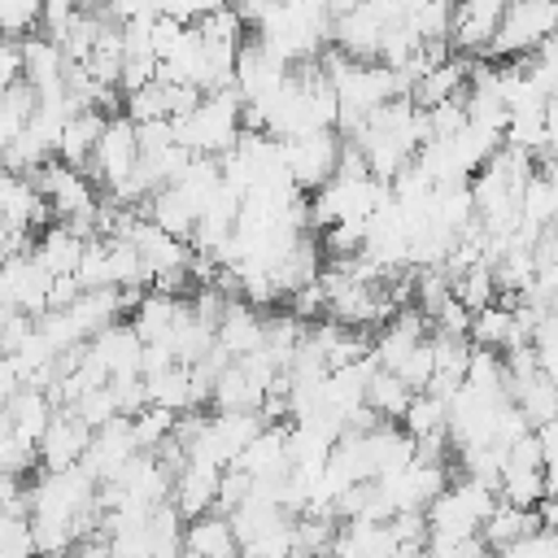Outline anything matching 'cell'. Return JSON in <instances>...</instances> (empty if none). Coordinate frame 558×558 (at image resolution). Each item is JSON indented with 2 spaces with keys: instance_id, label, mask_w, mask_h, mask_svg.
Returning <instances> with one entry per match:
<instances>
[{
  "instance_id": "d590c367",
  "label": "cell",
  "mask_w": 558,
  "mask_h": 558,
  "mask_svg": "<svg viewBox=\"0 0 558 558\" xmlns=\"http://www.w3.org/2000/svg\"><path fill=\"white\" fill-rule=\"evenodd\" d=\"M17 388H26V384H22V375H17V366H13L9 357H0V410L17 397Z\"/></svg>"
},
{
  "instance_id": "d4e9b609",
  "label": "cell",
  "mask_w": 558,
  "mask_h": 558,
  "mask_svg": "<svg viewBox=\"0 0 558 558\" xmlns=\"http://www.w3.org/2000/svg\"><path fill=\"white\" fill-rule=\"evenodd\" d=\"M414 392L392 375V371H375L371 384H366V410L379 418V423H392V418H405Z\"/></svg>"
},
{
  "instance_id": "5b68a950",
  "label": "cell",
  "mask_w": 558,
  "mask_h": 558,
  "mask_svg": "<svg viewBox=\"0 0 558 558\" xmlns=\"http://www.w3.org/2000/svg\"><path fill=\"white\" fill-rule=\"evenodd\" d=\"M135 166H140L135 122H131L126 113H118V118L105 122L100 144H96V153H92V161H87L83 174H92L96 183H105V192H113V187H122V183L135 174Z\"/></svg>"
},
{
  "instance_id": "603a6c76",
  "label": "cell",
  "mask_w": 558,
  "mask_h": 558,
  "mask_svg": "<svg viewBox=\"0 0 558 558\" xmlns=\"http://www.w3.org/2000/svg\"><path fill=\"white\" fill-rule=\"evenodd\" d=\"M148 405L170 410V414H192L196 410V388H192V366H170L153 379H144Z\"/></svg>"
},
{
  "instance_id": "74e56055",
  "label": "cell",
  "mask_w": 558,
  "mask_h": 558,
  "mask_svg": "<svg viewBox=\"0 0 558 558\" xmlns=\"http://www.w3.org/2000/svg\"><path fill=\"white\" fill-rule=\"evenodd\" d=\"M554 9H558V4H554Z\"/></svg>"
},
{
  "instance_id": "f546056e",
  "label": "cell",
  "mask_w": 558,
  "mask_h": 558,
  "mask_svg": "<svg viewBox=\"0 0 558 558\" xmlns=\"http://www.w3.org/2000/svg\"><path fill=\"white\" fill-rule=\"evenodd\" d=\"M174 423H179V414H170V410H157V405L140 410V414L131 418L140 453H157V449H161V445H166V440L174 436Z\"/></svg>"
},
{
  "instance_id": "4fadbf2b",
  "label": "cell",
  "mask_w": 558,
  "mask_h": 558,
  "mask_svg": "<svg viewBox=\"0 0 558 558\" xmlns=\"http://www.w3.org/2000/svg\"><path fill=\"white\" fill-rule=\"evenodd\" d=\"M218 480L222 471L218 466H205V462H183L179 475H174V488H170V506L192 523L201 514H214V501H218Z\"/></svg>"
},
{
  "instance_id": "d6a6232c",
  "label": "cell",
  "mask_w": 558,
  "mask_h": 558,
  "mask_svg": "<svg viewBox=\"0 0 558 558\" xmlns=\"http://www.w3.org/2000/svg\"><path fill=\"white\" fill-rule=\"evenodd\" d=\"M541 440V466H545V497L558 493V418H549L545 427H536Z\"/></svg>"
},
{
  "instance_id": "484cf974",
  "label": "cell",
  "mask_w": 558,
  "mask_h": 558,
  "mask_svg": "<svg viewBox=\"0 0 558 558\" xmlns=\"http://www.w3.org/2000/svg\"><path fill=\"white\" fill-rule=\"evenodd\" d=\"M445 427H449V401L436 392H414V401L401 418V432L410 440H427V436H445Z\"/></svg>"
},
{
  "instance_id": "277c9868",
  "label": "cell",
  "mask_w": 558,
  "mask_h": 558,
  "mask_svg": "<svg viewBox=\"0 0 558 558\" xmlns=\"http://www.w3.org/2000/svg\"><path fill=\"white\" fill-rule=\"evenodd\" d=\"M340 131H318V135H305V140H288L283 144V166L296 183V192H318L336 179L340 170Z\"/></svg>"
},
{
  "instance_id": "4316f807",
  "label": "cell",
  "mask_w": 558,
  "mask_h": 558,
  "mask_svg": "<svg viewBox=\"0 0 558 558\" xmlns=\"http://www.w3.org/2000/svg\"><path fill=\"white\" fill-rule=\"evenodd\" d=\"M405 26L414 31L418 44H449V26H453V9L440 0H418L405 4Z\"/></svg>"
},
{
  "instance_id": "1f68e13d",
  "label": "cell",
  "mask_w": 558,
  "mask_h": 558,
  "mask_svg": "<svg viewBox=\"0 0 558 558\" xmlns=\"http://www.w3.org/2000/svg\"><path fill=\"white\" fill-rule=\"evenodd\" d=\"M39 13H44V4H35V0H0V39H26V31H35L39 26Z\"/></svg>"
},
{
  "instance_id": "6da1fadb",
  "label": "cell",
  "mask_w": 558,
  "mask_h": 558,
  "mask_svg": "<svg viewBox=\"0 0 558 558\" xmlns=\"http://www.w3.org/2000/svg\"><path fill=\"white\" fill-rule=\"evenodd\" d=\"M244 135V96L235 87L201 96V105L187 118H174V140L192 157H214L222 161Z\"/></svg>"
},
{
  "instance_id": "8992f818",
  "label": "cell",
  "mask_w": 558,
  "mask_h": 558,
  "mask_svg": "<svg viewBox=\"0 0 558 558\" xmlns=\"http://www.w3.org/2000/svg\"><path fill=\"white\" fill-rule=\"evenodd\" d=\"M375 484H379V493H384L392 514H427V506L449 488V471L436 466V462H418L414 458L410 466H401V471H392V475H384Z\"/></svg>"
},
{
  "instance_id": "30bf717a",
  "label": "cell",
  "mask_w": 558,
  "mask_h": 558,
  "mask_svg": "<svg viewBox=\"0 0 558 558\" xmlns=\"http://www.w3.org/2000/svg\"><path fill=\"white\" fill-rule=\"evenodd\" d=\"M131 458H140L135 427H131V418H113V423H105V427L92 436L83 466H87V475H92L96 484H109Z\"/></svg>"
},
{
  "instance_id": "e0dca14e",
  "label": "cell",
  "mask_w": 558,
  "mask_h": 558,
  "mask_svg": "<svg viewBox=\"0 0 558 558\" xmlns=\"http://www.w3.org/2000/svg\"><path fill=\"white\" fill-rule=\"evenodd\" d=\"M183 558H244L227 514H201L183 527Z\"/></svg>"
},
{
  "instance_id": "9c48e42d",
  "label": "cell",
  "mask_w": 558,
  "mask_h": 558,
  "mask_svg": "<svg viewBox=\"0 0 558 558\" xmlns=\"http://www.w3.org/2000/svg\"><path fill=\"white\" fill-rule=\"evenodd\" d=\"M87 357L109 375V379H126V375H144V340L135 336L131 323H113L105 327L96 340H87Z\"/></svg>"
},
{
  "instance_id": "e575fe53",
  "label": "cell",
  "mask_w": 558,
  "mask_h": 558,
  "mask_svg": "<svg viewBox=\"0 0 558 558\" xmlns=\"http://www.w3.org/2000/svg\"><path fill=\"white\" fill-rule=\"evenodd\" d=\"M22 83V39H0V92Z\"/></svg>"
},
{
  "instance_id": "5bb4252c",
  "label": "cell",
  "mask_w": 558,
  "mask_h": 558,
  "mask_svg": "<svg viewBox=\"0 0 558 558\" xmlns=\"http://www.w3.org/2000/svg\"><path fill=\"white\" fill-rule=\"evenodd\" d=\"M192 314V305H187V296H166V292H144L140 296V305L131 310V327H135V336L144 340V344H157V340H166L183 318Z\"/></svg>"
},
{
  "instance_id": "2e32d148",
  "label": "cell",
  "mask_w": 558,
  "mask_h": 558,
  "mask_svg": "<svg viewBox=\"0 0 558 558\" xmlns=\"http://www.w3.org/2000/svg\"><path fill=\"white\" fill-rule=\"evenodd\" d=\"M4 414H9V423H13V436L39 449V440H44L52 414H57V401L48 397V388L26 384V388H17V397L4 405Z\"/></svg>"
},
{
  "instance_id": "83f0119b",
  "label": "cell",
  "mask_w": 558,
  "mask_h": 558,
  "mask_svg": "<svg viewBox=\"0 0 558 558\" xmlns=\"http://www.w3.org/2000/svg\"><path fill=\"white\" fill-rule=\"evenodd\" d=\"M336 527H340L336 519H314V514L292 519V558H331Z\"/></svg>"
},
{
  "instance_id": "7a4b0ae2",
  "label": "cell",
  "mask_w": 558,
  "mask_h": 558,
  "mask_svg": "<svg viewBox=\"0 0 558 558\" xmlns=\"http://www.w3.org/2000/svg\"><path fill=\"white\" fill-rule=\"evenodd\" d=\"M501 506L497 488L471 475H458L432 506H427V536L432 541H475L493 510Z\"/></svg>"
},
{
  "instance_id": "ba28073f",
  "label": "cell",
  "mask_w": 558,
  "mask_h": 558,
  "mask_svg": "<svg viewBox=\"0 0 558 558\" xmlns=\"http://www.w3.org/2000/svg\"><path fill=\"white\" fill-rule=\"evenodd\" d=\"M501 13L506 4L501 0H471V4H458L453 9V26H449V48L466 61L475 57H488L493 39H497V26H501Z\"/></svg>"
},
{
  "instance_id": "ac0fdd59",
  "label": "cell",
  "mask_w": 558,
  "mask_h": 558,
  "mask_svg": "<svg viewBox=\"0 0 558 558\" xmlns=\"http://www.w3.org/2000/svg\"><path fill=\"white\" fill-rule=\"evenodd\" d=\"M65 52L48 39V35H26L22 39V78L35 87V92H52V87H65Z\"/></svg>"
},
{
  "instance_id": "4dcf8cb0",
  "label": "cell",
  "mask_w": 558,
  "mask_h": 558,
  "mask_svg": "<svg viewBox=\"0 0 558 558\" xmlns=\"http://www.w3.org/2000/svg\"><path fill=\"white\" fill-rule=\"evenodd\" d=\"M74 414L92 427V432H100L105 423H113V418H122V410H118V397H113V388L105 384V388H92V392H83L78 401H74Z\"/></svg>"
},
{
  "instance_id": "ffe728a7",
  "label": "cell",
  "mask_w": 558,
  "mask_h": 558,
  "mask_svg": "<svg viewBox=\"0 0 558 558\" xmlns=\"http://www.w3.org/2000/svg\"><path fill=\"white\" fill-rule=\"evenodd\" d=\"M532 532H541V514L536 510H519V506H497L493 510V519L484 523V532H480V541L488 545V554L493 558H501L510 545H519L523 536H532Z\"/></svg>"
},
{
  "instance_id": "d6986e66",
  "label": "cell",
  "mask_w": 558,
  "mask_h": 558,
  "mask_svg": "<svg viewBox=\"0 0 558 558\" xmlns=\"http://www.w3.org/2000/svg\"><path fill=\"white\" fill-rule=\"evenodd\" d=\"M83 248H87V240H78L65 222H52V227L39 231V240H35V262H39L52 279H61V275H74V270H78Z\"/></svg>"
},
{
  "instance_id": "3957f363",
  "label": "cell",
  "mask_w": 558,
  "mask_h": 558,
  "mask_svg": "<svg viewBox=\"0 0 558 558\" xmlns=\"http://www.w3.org/2000/svg\"><path fill=\"white\" fill-rule=\"evenodd\" d=\"M558 31V9L545 0H523V4H506L497 39L488 48V61H523L536 57V48Z\"/></svg>"
},
{
  "instance_id": "7c38bea8",
  "label": "cell",
  "mask_w": 558,
  "mask_h": 558,
  "mask_svg": "<svg viewBox=\"0 0 558 558\" xmlns=\"http://www.w3.org/2000/svg\"><path fill=\"white\" fill-rule=\"evenodd\" d=\"M288 74H292V70H288L283 61H275L257 39H244V48H240V57H235V92L244 96V105L270 96Z\"/></svg>"
},
{
  "instance_id": "cb8c5ba5",
  "label": "cell",
  "mask_w": 558,
  "mask_h": 558,
  "mask_svg": "<svg viewBox=\"0 0 558 558\" xmlns=\"http://www.w3.org/2000/svg\"><path fill=\"white\" fill-rule=\"evenodd\" d=\"M510 397H514V405H519V414L527 418V427H532V432H536V427H545L549 418H558V384H554V379H545L541 371H536L532 379L514 384V388H510Z\"/></svg>"
},
{
  "instance_id": "9a60e30c",
  "label": "cell",
  "mask_w": 558,
  "mask_h": 558,
  "mask_svg": "<svg viewBox=\"0 0 558 558\" xmlns=\"http://www.w3.org/2000/svg\"><path fill=\"white\" fill-rule=\"evenodd\" d=\"M248 480H266V484H283L292 475V462H288V427H266L235 462Z\"/></svg>"
},
{
  "instance_id": "44dd1931",
  "label": "cell",
  "mask_w": 558,
  "mask_h": 558,
  "mask_svg": "<svg viewBox=\"0 0 558 558\" xmlns=\"http://www.w3.org/2000/svg\"><path fill=\"white\" fill-rule=\"evenodd\" d=\"M105 122H109L105 113H96V109H78V113L70 118L65 135H61L57 161H65L70 170H87V161H92V153H96V144H100Z\"/></svg>"
},
{
  "instance_id": "7402d4cb",
  "label": "cell",
  "mask_w": 558,
  "mask_h": 558,
  "mask_svg": "<svg viewBox=\"0 0 558 558\" xmlns=\"http://www.w3.org/2000/svg\"><path fill=\"white\" fill-rule=\"evenodd\" d=\"M153 227H161L166 235H174V240H183V244H192V231H196V209L187 205V196L179 192V187H161V192H153V201L140 209Z\"/></svg>"
},
{
  "instance_id": "52a82bcc",
  "label": "cell",
  "mask_w": 558,
  "mask_h": 558,
  "mask_svg": "<svg viewBox=\"0 0 558 558\" xmlns=\"http://www.w3.org/2000/svg\"><path fill=\"white\" fill-rule=\"evenodd\" d=\"M92 427L74 414V405H57L44 440H39V471H65V466H78L87 458V445H92Z\"/></svg>"
},
{
  "instance_id": "836d02e7",
  "label": "cell",
  "mask_w": 558,
  "mask_h": 558,
  "mask_svg": "<svg viewBox=\"0 0 558 558\" xmlns=\"http://www.w3.org/2000/svg\"><path fill=\"white\" fill-rule=\"evenodd\" d=\"M501 558H558V532L541 527V532L523 536L519 545H510V549H506Z\"/></svg>"
},
{
  "instance_id": "f1b7e54d",
  "label": "cell",
  "mask_w": 558,
  "mask_h": 558,
  "mask_svg": "<svg viewBox=\"0 0 558 558\" xmlns=\"http://www.w3.org/2000/svg\"><path fill=\"white\" fill-rule=\"evenodd\" d=\"M453 301L475 318L484 314L488 305H497V279H493V266H471L466 275L453 279Z\"/></svg>"
},
{
  "instance_id": "8d00e7d4",
  "label": "cell",
  "mask_w": 558,
  "mask_h": 558,
  "mask_svg": "<svg viewBox=\"0 0 558 558\" xmlns=\"http://www.w3.org/2000/svg\"><path fill=\"white\" fill-rule=\"evenodd\" d=\"M22 493H26V484H22L17 475H9V471H0V510H9V506H17V501H22Z\"/></svg>"
},
{
  "instance_id": "8fae6325",
  "label": "cell",
  "mask_w": 558,
  "mask_h": 558,
  "mask_svg": "<svg viewBox=\"0 0 558 558\" xmlns=\"http://www.w3.org/2000/svg\"><path fill=\"white\" fill-rule=\"evenodd\" d=\"M214 344H218V353H227L231 362H244V357H253V353L266 349V318H262L248 301L235 296V301L227 305L218 331H214Z\"/></svg>"
}]
</instances>
